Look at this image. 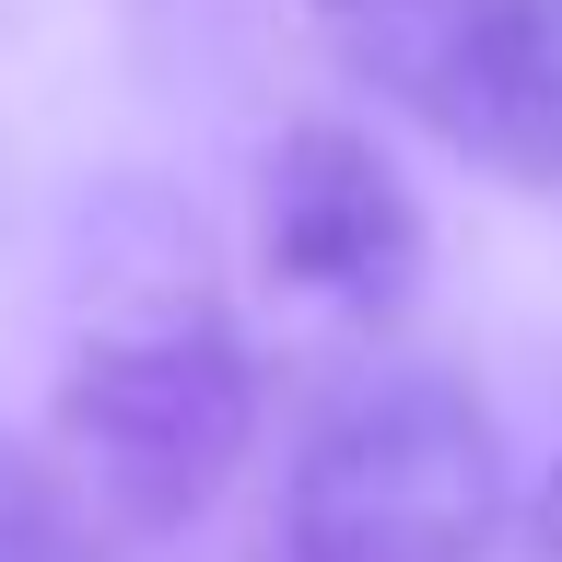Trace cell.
Instances as JSON below:
<instances>
[{
    "mask_svg": "<svg viewBox=\"0 0 562 562\" xmlns=\"http://www.w3.org/2000/svg\"><path fill=\"white\" fill-rule=\"evenodd\" d=\"M0 562H130L105 539V516L70 492V469L24 446L12 422H0Z\"/></svg>",
    "mask_w": 562,
    "mask_h": 562,
    "instance_id": "5",
    "label": "cell"
},
{
    "mask_svg": "<svg viewBox=\"0 0 562 562\" xmlns=\"http://www.w3.org/2000/svg\"><path fill=\"white\" fill-rule=\"evenodd\" d=\"M504 434L446 363H375L281 469V562H492Z\"/></svg>",
    "mask_w": 562,
    "mask_h": 562,
    "instance_id": "2",
    "label": "cell"
},
{
    "mask_svg": "<svg viewBox=\"0 0 562 562\" xmlns=\"http://www.w3.org/2000/svg\"><path fill=\"white\" fill-rule=\"evenodd\" d=\"M258 270L281 293H316V305H351V316L411 305V281H422L411 176L340 117L281 130L270 165H258Z\"/></svg>",
    "mask_w": 562,
    "mask_h": 562,
    "instance_id": "4",
    "label": "cell"
},
{
    "mask_svg": "<svg viewBox=\"0 0 562 562\" xmlns=\"http://www.w3.org/2000/svg\"><path fill=\"white\" fill-rule=\"evenodd\" d=\"M316 12H328V24H340V12H363V0H316Z\"/></svg>",
    "mask_w": 562,
    "mask_h": 562,
    "instance_id": "7",
    "label": "cell"
},
{
    "mask_svg": "<svg viewBox=\"0 0 562 562\" xmlns=\"http://www.w3.org/2000/svg\"><path fill=\"white\" fill-rule=\"evenodd\" d=\"M527 551L562 562V457H551V481H539V504H527Z\"/></svg>",
    "mask_w": 562,
    "mask_h": 562,
    "instance_id": "6",
    "label": "cell"
},
{
    "mask_svg": "<svg viewBox=\"0 0 562 562\" xmlns=\"http://www.w3.org/2000/svg\"><path fill=\"white\" fill-rule=\"evenodd\" d=\"M246 446H258V363L200 293L105 316L70 351L59 411H47V457L70 469V492L105 516L117 551H153L188 516H211Z\"/></svg>",
    "mask_w": 562,
    "mask_h": 562,
    "instance_id": "1",
    "label": "cell"
},
{
    "mask_svg": "<svg viewBox=\"0 0 562 562\" xmlns=\"http://www.w3.org/2000/svg\"><path fill=\"white\" fill-rule=\"evenodd\" d=\"M340 59L481 176L562 200V0H363Z\"/></svg>",
    "mask_w": 562,
    "mask_h": 562,
    "instance_id": "3",
    "label": "cell"
}]
</instances>
